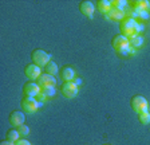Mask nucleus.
Listing matches in <instances>:
<instances>
[{
  "mask_svg": "<svg viewBox=\"0 0 150 145\" xmlns=\"http://www.w3.org/2000/svg\"><path fill=\"white\" fill-rule=\"evenodd\" d=\"M111 46L112 48L119 54H129L130 53V44H129V39L123 36L122 34L115 35L111 39Z\"/></svg>",
  "mask_w": 150,
  "mask_h": 145,
  "instance_id": "obj_1",
  "label": "nucleus"
},
{
  "mask_svg": "<svg viewBox=\"0 0 150 145\" xmlns=\"http://www.w3.org/2000/svg\"><path fill=\"white\" fill-rule=\"evenodd\" d=\"M31 59L32 63H35L36 66H39L42 69L51 60V55L48 53H46L44 50H42V48H36L31 53Z\"/></svg>",
  "mask_w": 150,
  "mask_h": 145,
  "instance_id": "obj_2",
  "label": "nucleus"
},
{
  "mask_svg": "<svg viewBox=\"0 0 150 145\" xmlns=\"http://www.w3.org/2000/svg\"><path fill=\"white\" fill-rule=\"evenodd\" d=\"M135 24H137V22H135L134 19H131V18H127V16H126L125 19L119 22L121 34L123 35V36H126L127 39L130 38V36H133V35H135Z\"/></svg>",
  "mask_w": 150,
  "mask_h": 145,
  "instance_id": "obj_3",
  "label": "nucleus"
},
{
  "mask_svg": "<svg viewBox=\"0 0 150 145\" xmlns=\"http://www.w3.org/2000/svg\"><path fill=\"white\" fill-rule=\"evenodd\" d=\"M20 105H22V109L24 113H30V114H34L35 112L39 109V102H38L36 98L34 97H24L22 100V102H20Z\"/></svg>",
  "mask_w": 150,
  "mask_h": 145,
  "instance_id": "obj_4",
  "label": "nucleus"
},
{
  "mask_svg": "<svg viewBox=\"0 0 150 145\" xmlns=\"http://www.w3.org/2000/svg\"><path fill=\"white\" fill-rule=\"evenodd\" d=\"M130 104H131V107L134 109V112H137V113L147 110V107H149L147 100L145 97H142V95H134V97H131Z\"/></svg>",
  "mask_w": 150,
  "mask_h": 145,
  "instance_id": "obj_5",
  "label": "nucleus"
},
{
  "mask_svg": "<svg viewBox=\"0 0 150 145\" xmlns=\"http://www.w3.org/2000/svg\"><path fill=\"white\" fill-rule=\"evenodd\" d=\"M60 92L64 95L66 98H74L75 95L78 94V85L74 82V81H70V82H63L60 86Z\"/></svg>",
  "mask_w": 150,
  "mask_h": 145,
  "instance_id": "obj_6",
  "label": "nucleus"
},
{
  "mask_svg": "<svg viewBox=\"0 0 150 145\" xmlns=\"http://www.w3.org/2000/svg\"><path fill=\"white\" fill-rule=\"evenodd\" d=\"M23 93H24V97H36L39 93H40V86L38 85L36 82H25L23 85Z\"/></svg>",
  "mask_w": 150,
  "mask_h": 145,
  "instance_id": "obj_7",
  "label": "nucleus"
},
{
  "mask_svg": "<svg viewBox=\"0 0 150 145\" xmlns=\"http://www.w3.org/2000/svg\"><path fill=\"white\" fill-rule=\"evenodd\" d=\"M36 83L42 87H48V86H55L56 83V79L54 75H50V74H47V72H42L40 77L36 79Z\"/></svg>",
  "mask_w": 150,
  "mask_h": 145,
  "instance_id": "obj_8",
  "label": "nucleus"
},
{
  "mask_svg": "<svg viewBox=\"0 0 150 145\" xmlns=\"http://www.w3.org/2000/svg\"><path fill=\"white\" fill-rule=\"evenodd\" d=\"M8 120H9V124H11V125L15 126V128H18V126H20V125L24 124L25 116H24V113L20 112V110H13L12 113L9 114Z\"/></svg>",
  "mask_w": 150,
  "mask_h": 145,
  "instance_id": "obj_9",
  "label": "nucleus"
},
{
  "mask_svg": "<svg viewBox=\"0 0 150 145\" xmlns=\"http://www.w3.org/2000/svg\"><path fill=\"white\" fill-rule=\"evenodd\" d=\"M24 74L30 79H38L42 74V69L39 66H36L35 63H30L24 67Z\"/></svg>",
  "mask_w": 150,
  "mask_h": 145,
  "instance_id": "obj_10",
  "label": "nucleus"
},
{
  "mask_svg": "<svg viewBox=\"0 0 150 145\" xmlns=\"http://www.w3.org/2000/svg\"><path fill=\"white\" fill-rule=\"evenodd\" d=\"M79 11L82 12V15L93 18L94 11H95V6H94V3L88 1V0H83V1L79 3Z\"/></svg>",
  "mask_w": 150,
  "mask_h": 145,
  "instance_id": "obj_11",
  "label": "nucleus"
},
{
  "mask_svg": "<svg viewBox=\"0 0 150 145\" xmlns=\"http://www.w3.org/2000/svg\"><path fill=\"white\" fill-rule=\"evenodd\" d=\"M52 95H55V86H48V87H42L40 93L36 95V100L39 104H42L43 101H46L47 98H51Z\"/></svg>",
  "mask_w": 150,
  "mask_h": 145,
  "instance_id": "obj_12",
  "label": "nucleus"
},
{
  "mask_svg": "<svg viewBox=\"0 0 150 145\" xmlns=\"http://www.w3.org/2000/svg\"><path fill=\"white\" fill-rule=\"evenodd\" d=\"M59 72H60V78L64 82H70V81H72L75 78V69L71 66H63L59 70Z\"/></svg>",
  "mask_w": 150,
  "mask_h": 145,
  "instance_id": "obj_13",
  "label": "nucleus"
},
{
  "mask_svg": "<svg viewBox=\"0 0 150 145\" xmlns=\"http://www.w3.org/2000/svg\"><path fill=\"white\" fill-rule=\"evenodd\" d=\"M107 18L111 20H115V22H121V20H123L126 18V14H125V11L112 7L111 10H110V12L107 14Z\"/></svg>",
  "mask_w": 150,
  "mask_h": 145,
  "instance_id": "obj_14",
  "label": "nucleus"
},
{
  "mask_svg": "<svg viewBox=\"0 0 150 145\" xmlns=\"http://www.w3.org/2000/svg\"><path fill=\"white\" fill-rule=\"evenodd\" d=\"M130 7H133V8L137 10L138 12H139V11H149L150 1H147V0H135V1L131 3Z\"/></svg>",
  "mask_w": 150,
  "mask_h": 145,
  "instance_id": "obj_15",
  "label": "nucleus"
},
{
  "mask_svg": "<svg viewBox=\"0 0 150 145\" xmlns=\"http://www.w3.org/2000/svg\"><path fill=\"white\" fill-rule=\"evenodd\" d=\"M97 7H98V11L100 14H105V15H107L110 12V10L112 8L111 1H109V0H98Z\"/></svg>",
  "mask_w": 150,
  "mask_h": 145,
  "instance_id": "obj_16",
  "label": "nucleus"
},
{
  "mask_svg": "<svg viewBox=\"0 0 150 145\" xmlns=\"http://www.w3.org/2000/svg\"><path fill=\"white\" fill-rule=\"evenodd\" d=\"M129 44H130L131 48H138L144 44V38L142 35H133L129 38Z\"/></svg>",
  "mask_w": 150,
  "mask_h": 145,
  "instance_id": "obj_17",
  "label": "nucleus"
},
{
  "mask_svg": "<svg viewBox=\"0 0 150 145\" xmlns=\"http://www.w3.org/2000/svg\"><path fill=\"white\" fill-rule=\"evenodd\" d=\"M6 136H7V140L11 141V142H16L19 139H22L20 134L18 133V129H16V128H11V129H8Z\"/></svg>",
  "mask_w": 150,
  "mask_h": 145,
  "instance_id": "obj_18",
  "label": "nucleus"
},
{
  "mask_svg": "<svg viewBox=\"0 0 150 145\" xmlns=\"http://www.w3.org/2000/svg\"><path fill=\"white\" fill-rule=\"evenodd\" d=\"M43 69H44V72L50 74V75H55L56 72L59 71V69H58V65H56L55 62H52V60H50V62L47 63Z\"/></svg>",
  "mask_w": 150,
  "mask_h": 145,
  "instance_id": "obj_19",
  "label": "nucleus"
},
{
  "mask_svg": "<svg viewBox=\"0 0 150 145\" xmlns=\"http://www.w3.org/2000/svg\"><path fill=\"white\" fill-rule=\"evenodd\" d=\"M138 120H139L141 124L147 125V124L150 122V113H149V110H145V112L138 113Z\"/></svg>",
  "mask_w": 150,
  "mask_h": 145,
  "instance_id": "obj_20",
  "label": "nucleus"
},
{
  "mask_svg": "<svg viewBox=\"0 0 150 145\" xmlns=\"http://www.w3.org/2000/svg\"><path fill=\"white\" fill-rule=\"evenodd\" d=\"M111 6L114 7V8H118V10L125 11V8L129 6V3L126 1V0H112Z\"/></svg>",
  "mask_w": 150,
  "mask_h": 145,
  "instance_id": "obj_21",
  "label": "nucleus"
},
{
  "mask_svg": "<svg viewBox=\"0 0 150 145\" xmlns=\"http://www.w3.org/2000/svg\"><path fill=\"white\" fill-rule=\"evenodd\" d=\"M16 129H18V133L20 134V137H22V139H24L25 136L30 134V128H28V126L25 125V124H23V125L18 126Z\"/></svg>",
  "mask_w": 150,
  "mask_h": 145,
  "instance_id": "obj_22",
  "label": "nucleus"
},
{
  "mask_svg": "<svg viewBox=\"0 0 150 145\" xmlns=\"http://www.w3.org/2000/svg\"><path fill=\"white\" fill-rule=\"evenodd\" d=\"M138 18H141V19H149L150 15H149V11H139L138 12Z\"/></svg>",
  "mask_w": 150,
  "mask_h": 145,
  "instance_id": "obj_23",
  "label": "nucleus"
},
{
  "mask_svg": "<svg viewBox=\"0 0 150 145\" xmlns=\"http://www.w3.org/2000/svg\"><path fill=\"white\" fill-rule=\"evenodd\" d=\"M15 145H31V142L25 139H19L18 141L15 142Z\"/></svg>",
  "mask_w": 150,
  "mask_h": 145,
  "instance_id": "obj_24",
  "label": "nucleus"
},
{
  "mask_svg": "<svg viewBox=\"0 0 150 145\" xmlns=\"http://www.w3.org/2000/svg\"><path fill=\"white\" fill-rule=\"evenodd\" d=\"M0 145H15V142H11V141H8V140H4V141L0 142Z\"/></svg>",
  "mask_w": 150,
  "mask_h": 145,
  "instance_id": "obj_25",
  "label": "nucleus"
},
{
  "mask_svg": "<svg viewBox=\"0 0 150 145\" xmlns=\"http://www.w3.org/2000/svg\"><path fill=\"white\" fill-rule=\"evenodd\" d=\"M105 145H110V144H105Z\"/></svg>",
  "mask_w": 150,
  "mask_h": 145,
  "instance_id": "obj_26",
  "label": "nucleus"
}]
</instances>
